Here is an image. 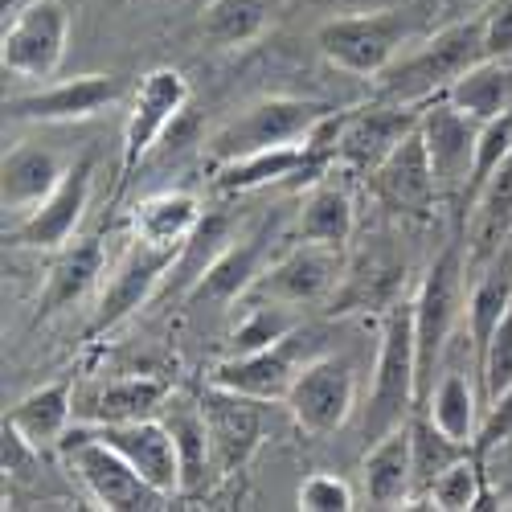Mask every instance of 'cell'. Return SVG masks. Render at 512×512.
Here are the masks:
<instances>
[{
	"mask_svg": "<svg viewBox=\"0 0 512 512\" xmlns=\"http://www.w3.org/2000/svg\"><path fill=\"white\" fill-rule=\"evenodd\" d=\"M492 58L488 37H484V13L480 17H459L443 25L431 41H422L414 54H398V62L381 74V99L422 107L439 99L459 74H467L476 62Z\"/></svg>",
	"mask_w": 512,
	"mask_h": 512,
	"instance_id": "6da1fadb",
	"label": "cell"
},
{
	"mask_svg": "<svg viewBox=\"0 0 512 512\" xmlns=\"http://www.w3.org/2000/svg\"><path fill=\"white\" fill-rule=\"evenodd\" d=\"M418 410V349H414V304H390L381 316V345L373 365V394L365 406V443H377Z\"/></svg>",
	"mask_w": 512,
	"mask_h": 512,
	"instance_id": "7a4b0ae2",
	"label": "cell"
},
{
	"mask_svg": "<svg viewBox=\"0 0 512 512\" xmlns=\"http://www.w3.org/2000/svg\"><path fill=\"white\" fill-rule=\"evenodd\" d=\"M463 300V254L459 246H447L439 259L426 267L422 287L414 295V349H418V410H426L435 394V373L443 361V349L455 332Z\"/></svg>",
	"mask_w": 512,
	"mask_h": 512,
	"instance_id": "3957f363",
	"label": "cell"
},
{
	"mask_svg": "<svg viewBox=\"0 0 512 512\" xmlns=\"http://www.w3.org/2000/svg\"><path fill=\"white\" fill-rule=\"evenodd\" d=\"M66 451L70 472L87 484L91 500L107 512H152L160 508L168 496L156 492L132 463H127L111 443H103L91 426H78V431H66V439L58 443Z\"/></svg>",
	"mask_w": 512,
	"mask_h": 512,
	"instance_id": "277c9868",
	"label": "cell"
},
{
	"mask_svg": "<svg viewBox=\"0 0 512 512\" xmlns=\"http://www.w3.org/2000/svg\"><path fill=\"white\" fill-rule=\"evenodd\" d=\"M316 46L328 66L353 78H381L406 46V17L398 9H373L357 17H332L316 29Z\"/></svg>",
	"mask_w": 512,
	"mask_h": 512,
	"instance_id": "5b68a950",
	"label": "cell"
},
{
	"mask_svg": "<svg viewBox=\"0 0 512 512\" xmlns=\"http://www.w3.org/2000/svg\"><path fill=\"white\" fill-rule=\"evenodd\" d=\"M328 115H332V107H324V103L271 95V99H259L246 111H238L209 144H213V156H218V164H222V160L250 156V152H263V148L304 144Z\"/></svg>",
	"mask_w": 512,
	"mask_h": 512,
	"instance_id": "8992f818",
	"label": "cell"
},
{
	"mask_svg": "<svg viewBox=\"0 0 512 512\" xmlns=\"http://www.w3.org/2000/svg\"><path fill=\"white\" fill-rule=\"evenodd\" d=\"M304 435L312 439H328L340 426L349 422L353 406H357V369L349 357H312L300 373H295L287 402H283Z\"/></svg>",
	"mask_w": 512,
	"mask_h": 512,
	"instance_id": "52a82bcc",
	"label": "cell"
},
{
	"mask_svg": "<svg viewBox=\"0 0 512 512\" xmlns=\"http://www.w3.org/2000/svg\"><path fill=\"white\" fill-rule=\"evenodd\" d=\"M189 107V82L181 70L173 66H156L140 78L136 99H132V115L123 123V152H119V193L127 189L132 173L140 168V160L164 140V132L181 119V111Z\"/></svg>",
	"mask_w": 512,
	"mask_h": 512,
	"instance_id": "ba28073f",
	"label": "cell"
},
{
	"mask_svg": "<svg viewBox=\"0 0 512 512\" xmlns=\"http://www.w3.org/2000/svg\"><path fill=\"white\" fill-rule=\"evenodd\" d=\"M181 254L177 250H164V246H152L144 238H127L123 254L115 259V267L107 271V283L99 291V304H95V316H91V336H103L111 328H119L127 316H136L152 291L160 287V279L177 267Z\"/></svg>",
	"mask_w": 512,
	"mask_h": 512,
	"instance_id": "9c48e42d",
	"label": "cell"
},
{
	"mask_svg": "<svg viewBox=\"0 0 512 512\" xmlns=\"http://www.w3.org/2000/svg\"><path fill=\"white\" fill-rule=\"evenodd\" d=\"M70 41V13L62 0H25V9L0 33V62L17 78H54Z\"/></svg>",
	"mask_w": 512,
	"mask_h": 512,
	"instance_id": "30bf717a",
	"label": "cell"
},
{
	"mask_svg": "<svg viewBox=\"0 0 512 512\" xmlns=\"http://www.w3.org/2000/svg\"><path fill=\"white\" fill-rule=\"evenodd\" d=\"M91 193H95V160L82 156L66 168L58 189L33 213L5 226V242L17 250H62L66 242H74V234L82 226V213L91 205Z\"/></svg>",
	"mask_w": 512,
	"mask_h": 512,
	"instance_id": "8fae6325",
	"label": "cell"
},
{
	"mask_svg": "<svg viewBox=\"0 0 512 512\" xmlns=\"http://www.w3.org/2000/svg\"><path fill=\"white\" fill-rule=\"evenodd\" d=\"M418 132L426 144V156H431L435 181L443 201H463L467 185H472V168H476V140H480V123L467 119L459 107H451L443 95L422 103L418 115Z\"/></svg>",
	"mask_w": 512,
	"mask_h": 512,
	"instance_id": "7c38bea8",
	"label": "cell"
},
{
	"mask_svg": "<svg viewBox=\"0 0 512 512\" xmlns=\"http://www.w3.org/2000/svg\"><path fill=\"white\" fill-rule=\"evenodd\" d=\"M369 189L390 213H398V218L426 222L439 209L443 193H439L435 168H431V156H426L418 127L369 173Z\"/></svg>",
	"mask_w": 512,
	"mask_h": 512,
	"instance_id": "4fadbf2b",
	"label": "cell"
},
{
	"mask_svg": "<svg viewBox=\"0 0 512 512\" xmlns=\"http://www.w3.org/2000/svg\"><path fill=\"white\" fill-rule=\"evenodd\" d=\"M271 234H275L271 222H259L246 234H234L218 254H213V263L193 279L185 300L193 308H226V304L242 300V295H250V287L267 271Z\"/></svg>",
	"mask_w": 512,
	"mask_h": 512,
	"instance_id": "5bb4252c",
	"label": "cell"
},
{
	"mask_svg": "<svg viewBox=\"0 0 512 512\" xmlns=\"http://www.w3.org/2000/svg\"><path fill=\"white\" fill-rule=\"evenodd\" d=\"M336 279H340V250L300 238L287 254L267 263V271L250 287V295L254 300L287 304V308H304V304L324 300V295L336 287Z\"/></svg>",
	"mask_w": 512,
	"mask_h": 512,
	"instance_id": "9a60e30c",
	"label": "cell"
},
{
	"mask_svg": "<svg viewBox=\"0 0 512 512\" xmlns=\"http://www.w3.org/2000/svg\"><path fill=\"white\" fill-rule=\"evenodd\" d=\"M418 115H422V107H406V103H390V99L345 115L340 136H336V164L369 177L418 127Z\"/></svg>",
	"mask_w": 512,
	"mask_h": 512,
	"instance_id": "2e32d148",
	"label": "cell"
},
{
	"mask_svg": "<svg viewBox=\"0 0 512 512\" xmlns=\"http://www.w3.org/2000/svg\"><path fill=\"white\" fill-rule=\"evenodd\" d=\"M300 328H295L287 340L271 349H254V353H230L226 361L213 365L209 373V386H222V390H234V394H246V398H259V402H287V390L295 373H300L312 357H300Z\"/></svg>",
	"mask_w": 512,
	"mask_h": 512,
	"instance_id": "e0dca14e",
	"label": "cell"
},
{
	"mask_svg": "<svg viewBox=\"0 0 512 512\" xmlns=\"http://www.w3.org/2000/svg\"><path fill=\"white\" fill-rule=\"evenodd\" d=\"M115 103H119L115 74H78V78L54 82V87L5 99V115L13 123H74V119H91Z\"/></svg>",
	"mask_w": 512,
	"mask_h": 512,
	"instance_id": "ac0fdd59",
	"label": "cell"
},
{
	"mask_svg": "<svg viewBox=\"0 0 512 512\" xmlns=\"http://www.w3.org/2000/svg\"><path fill=\"white\" fill-rule=\"evenodd\" d=\"M91 431L111 443L136 472L164 496L181 492V459H177V443L173 431L164 426V418H140V422H107V426H91Z\"/></svg>",
	"mask_w": 512,
	"mask_h": 512,
	"instance_id": "d6986e66",
	"label": "cell"
},
{
	"mask_svg": "<svg viewBox=\"0 0 512 512\" xmlns=\"http://www.w3.org/2000/svg\"><path fill=\"white\" fill-rule=\"evenodd\" d=\"M205 422H209V443H213V463L218 472H238V467L250 459V451L263 439V406L259 398H246L222 386H209L205 398Z\"/></svg>",
	"mask_w": 512,
	"mask_h": 512,
	"instance_id": "ffe728a7",
	"label": "cell"
},
{
	"mask_svg": "<svg viewBox=\"0 0 512 512\" xmlns=\"http://www.w3.org/2000/svg\"><path fill=\"white\" fill-rule=\"evenodd\" d=\"M324 160L304 144H283V148H263V152H250V156H234V160H222L218 164V193L226 197H242V193H254V189H267L275 181H287V177H308V181H320L324 177Z\"/></svg>",
	"mask_w": 512,
	"mask_h": 512,
	"instance_id": "44dd1931",
	"label": "cell"
},
{
	"mask_svg": "<svg viewBox=\"0 0 512 512\" xmlns=\"http://www.w3.org/2000/svg\"><path fill=\"white\" fill-rule=\"evenodd\" d=\"M361 488L369 508H402L414 500V443H410V422L394 426L390 435L369 443L361 459Z\"/></svg>",
	"mask_w": 512,
	"mask_h": 512,
	"instance_id": "7402d4cb",
	"label": "cell"
},
{
	"mask_svg": "<svg viewBox=\"0 0 512 512\" xmlns=\"http://www.w3.org/2000/svg\"><path fill=\"white\" fill-rule=\"evenodd\" d=\"M107 267V246L103 234H87V238H74L58 250V263L46 279V291H41V304H37V320H50L66 308H74L82 295H87L99 275Z\"/></svg>",
	"mask_w": 512,
	"mask_h": 512,
	"instance_id": "603a6c76",
	"label": "cell"
},
{
	"mask_svg": "<svg viewBox=\"0 0 512 512\" xmlns=\"http://www.w3.org/2000/svg\"><path fill=\"white\" fill-rule=\"evenodd\" d=\"M62 177H66V164H62V156L54 148L17 144L13 152H5V181H0L5 213H13V222H21L25 213H33L41 201L58 189Z\"/></svg>",
	"mask_w": 512,
	"mask_h": 512,
	"instance_id": "cb8c5ba5",
	"label": "cell"
},
{
	"mask_svg": "<svg viewBox=\"0 0 512 512\" xmlns=\"http://www.w3.org/2000/svg\"><path fill=\"white\" fill-rule=\"evenodd\" d=\"M160 418L164 426L173 431V443H177V459H181V492L193 496L205 488L213 463V443H209V422H205V406L189 394H168V402L160 406Z\"/></svg>",
	"mask_w": 512,
	"mask_h": 512,
	"instance_id": "d4e9b609",
	"label": "cell"
},
{
	"mask_svg": "<svg viewBox=\"0 0 512 512\" xmlns=\"http://www.w3.org/2000/svg\"><path fill=\"white\" fill-rule=\"evenodd\" d=\"M201 218H205V209L189 189H164V193L144 197L132 209V234L152 242V246L181 254L189 246V238L197 234Z\"/></svg>",
	"mask_w": 512,
	"mask_h": 512,
	"instance_id": "484cf974",
	"label": "cell"
},
{
	"mask_svg": "<svg viewBox=\"0 0 512 512\" xmlns=\"http://www.w3.org/2000/svg\"><path fill=\"white\" fill-rule=\"evenodd\" d=\"M9 426H17V431L37 447V451H46V447H58L70 431V422H74V381L70 377H58L50 381V386H41V390H29L9 414H5Z\"/></svg>",
	"mask_w": 512,
	"mask_h": 512,
	"instance_id": "4316f807",
	"label": "cell"
},
{
	"mask_svg": "<svg viewBox=\"0 0 512 512\" xmlns=\"http://www.w3.org/2000/svg\"><path fill=\"white\" fill-rule=\"evenodd\" d=\"M451 107H459L467 119L488 123L512 107V62L508 58H484L467 74H459L443 91Z\"/></svg>",
	"mask_w": 512,
	"mask_h": 512,
	"instance_id": "83f0119b",
	"label": "cell"
},
{
	"mask_svg": "<svg viewBox=\"0 0 512 512\" xmlns=\"http://www.w3.org/2000/svg\"><path fill=\"white\" fill-rule=\"evenodd\" d=\"M357 230V213H353V197L345 185L336 181H316L300 205V222H295V234L304 242H320V246H345Z\"/></svg>",
	"mask_w": 512,
	"mask_h": 512,
	"instance_id": "f1b7e54d",
	"label": "cell"
},
{
	"mask_svg": "<svg viewBox=\"0 0 512 512\" xmlns=\"http://www.w3.org/2000/svg\"><path fill=\"white\" fill-rule=\"evenodd\" d=\"M173 386L164 377H119L91 398L87 406V422L91 426H107V422H140V418H156L160 406L168 402Z\"/></svg>",
	"mask_w": 512,
	"mask_h": 512,
	"instance_id": "f546056e",
	"label": "cell"
},
{
	"mask_svg": "<svg viewBox=\"0 0 512 512\" xmlns=\"http://www.w3.org/2000/svg\"><path fill=\"white\" fill-rule=\"evenodd\" d=\"M508 230H512V152L496 164V173L467 205V234H472L476 254H492Z\"/></svg>",
	"mask_w": 512,
	"mask_h": 512,
	"instance_id": "4dcf8cb0",
	"label": "cell"
},
{
	"mask_svg": "<svg viewBox=\"0 0 512 512\" xmlns=\"http://www.w3.org/2000/svg\"><path fill=\"white\" fill-rule=\"evenodd\" d=\"M426 414H431V422L439 426L443 435H451L455 443H463V447L476 443V431H480V398L472 390V381H467L459 369H447L439 377L431 402H426Z\"/></svg>",
	"mask_w": 512,
	"mask_h": 512,
	"instance_id": "1f68e13d",
	"label": "cell"
},
{
	"mask_svg": "<svg viewBox=\"0 0 512 512\" xmlns=\"http://www.w3.org/2000/svg\"><path fill=\"white\" fill-rule=\"evenodd\" d=\"M267 0H209L201 9V37L213 50L250 46L267 29Z\"/></svg>",
	"mask_w": 512,
	"mask_h": 512,
	"instance_id": "d6a6232c",
	"label": "cell"
},
{
	"mask_svg": "<svg viewBox=\"0 0 512 512\" xmlns=\"http://www.w3.org/2000/svg\"><path fill=\"white\" fill-rule=\"evenodd\" d=\"M410 443H414V496L418 500L426 496V488H431L455 459H463L467 451H472V447L455 443L451 435H443L426 410H414V418H410Z\"/></svg>",
	"mask_w": 512,
	"mask_h": 512,
	"instance_id": "836d02e7",
	"label": "cell"
},
{
	"mask_svg": "<svg viewBox=\"0 0 512 512\" xmlns=\"http://www.w3.org/2000/svg\"><path fill=\"white\" fill-rule=\"evenodd\" d=\"M508 304H512V267L488 271V275L472 287V295H467V328H472V349H476V357L484 353L488 336H492L496 324L504 320Z\"/></svg>",
	"mask_w": 512,
	"mask_h": 512,
	"instance_id": "e575fe53",
	"label": "cell"
},
{
	"mask_svg": "<svg viewBox=\"0 0 512 512\" xmlns=\"http://www.w3.org/2000/svg\"><path fill=\"white\" fill-rule=\"evenodd\" d=\"M484 459L476 455V451H467L463 459H455L447 472L426 488V496L422 500H431L435 508H443V512H467V508H480V500H484Z\"/></svg>",
	"mask_w": 512,
	"mask_h": 512,
	"instance_id": "d590c367",
	"label": "cell"
},
{
	"mask_svg": "<svg viewBox=\"0 0 512 512\" xmlns=\"http://www.w3.org/2000/svg\"><path fill=\"white\" fill-rule=\"evenodd\" d=\"M295 332V316L287 304L275 300H254V308H246V316L238 320L234 336H230V353H254V349H271L279 340H287Z\"/></svg>",
	"mask_w": 512,
	"mask_h": 512,
	"instance_id": "8d00e7d4",
	"label": "cell"
},
{
	"mask_svg": "<svg viewBox=\"0 0 512 512\" xmlns=\"http://www.w3.org/2000/svg\"><path fill=\"white\" fill-rule=\"evenodd\" d=\"M480 365V394H484V406L496 402L504 390H512V304L504 312V320L496 324V332L488 336L484 353L476 357Z\"/></svg>",
	"mask_w": 512,
	"mask_h": 512,
	"instance_id": "74e56055",
	"label": "cell"
},
{
	"mask_svg": "<svg viewBox=\"0 0 512 512\" xmlns=\"http://www.w3.org/2000/svg\"><path fill=\"white\" fill-rule=\"evenodd\" d=\"M300 508L304 512H349L357 504H353V488L340 476L316 472V476H308L300 484Z\"/></svg>",
	"mask_w": 512,
	"mask_h": 512,
	"instance_id": "f35d334b",
	"label": "cell"
},
{
	"mask_svg": "<svg viewBox=\"0 0 512 512\" xmlns=\"http://www.w3.org/2000/svg\"><path fill=\"white\" fill-rule=\"evenodd\" d=\"M508 439H512V390H504L496 402L484 406V418H480V431H476L472 451L484 459L492 447H500Z\"/></svg>",
	"mask_w": 512,
	"mask_h": 512,
	"instance_id": "ab89813d",
	"label": "cell"
},
{
	"mask_svg": "<svg viewBox=\"0 0 512 512\" xmlns=\"http://www.w3.org/2000/svg\"><path fill=\"white\" fill-rule=\"evenodd\" d=\"M484 37H488L492 58L512 54V0H492V5L484 9Z\"/></svg>",
	"mask_w": 512,
	"mask_h": 512,
	"instance_id": "60d3db41",
	"label": "cell"
},
{
	"mask_svg": "<svg viewBox=\"0 0 512 512\" xmlns=\"http://www.w3.org/2000/svg\"><path fill=\"white\" fill-rule=\"evenodd\" d=\"M41 451L17 431V426L5 422V451H0V463H5V476H25V467L37 459Z\"/></svg>",
	"mask_w": 512,
	"mask_h": 512,
	"instance_id": "b9f144b4",
	"label": "cell"
},
{
	"mask_svg": "<svg viewBox=\"0 0 512 512\" xmlns=\"http://www.w3.org/2000/svg\"><path fill=\"white\" fill-rule=\"evenodd\" d=\"M480 5H492V0H443V13L451 21H459V17H467V13L480 9Z\"/></svg>",
	"mask_w": 512,
	"mask_h": 512,
	"instance_id": "7bdbcfd3",
	"label": "cell"
}]
</instances>
